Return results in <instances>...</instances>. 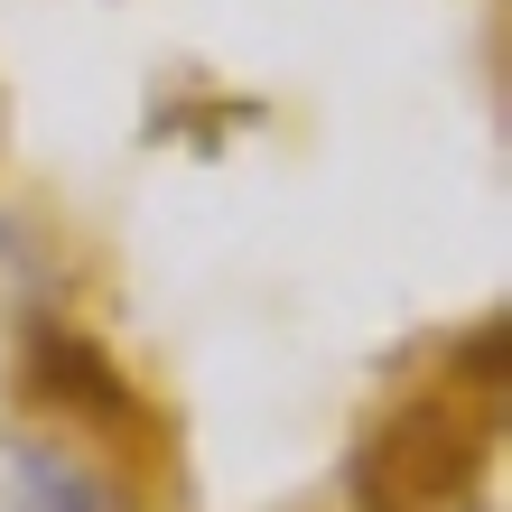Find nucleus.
<instances>
[{"label": "nucleus", "instance_id": "1", "mask_svg": "<svg viewBox=\"0 0 512 512\" xmlns=\"http://www.w3.org/2000/svg\"><path fill=\"white\" fill-rule=\"evenodd\" d=\"M0 512H94V485H84L56 447L0 438Z\"/></svg>", "mask_w": 512, "mask_h": 512}]
</instances>
